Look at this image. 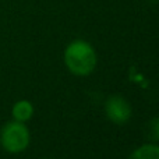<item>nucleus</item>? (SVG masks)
Segmentation results:
<instances>
[{
	"mask_svg": "<svg viewBox=\"0 0 159 159\" xmlns=\"http://www.w3.org/2000/svg\"><path fill=\"white\" fill-rule=\"evenodd\" d=\"M64 63L75 75H88L96 67V53L88 42L77 39L64 50Z\"/></svg>",
	"mask_w": 159,
	"mask_h": 159,
	"instance_id": "nucleus-1",
	"label": "nucleus"
},
{
	"mask_svg": "<svg viewBox=\"0 0 159 159\" xmlns=\"http://www.w3.org/2000/svg\"><path fill=\"white\" fill-rule=\"evenodd\" d=\"M31 134L25 123L21 121H8L0 130V144L8 154H21L28 148Z\"/></svg>",
	"mask_w": 159,
	"mask_h": 159,
	"instance_id": "nucleus-2",
	"label": "nucleus"
},
{
	"mask_svg": "<svg viewBox=\"0 0 159 159\" xmlns=\"http://www.w3.org/2000/svg\"><path fill=\"white\" fill-rule=\"evenodd\" d=\"M105 113L110 121L124 124L131 117V105L121 95H112L105 103Z\"/></svg>",
	"mask_w": 159,
	"mask_h": 159,
	"instance_id": "nucleus-3",
	"label": "nucleus"
},
{
	"mask_svg": "<svg viewBox=\"0 0 159 159\" xmlns=\"http://www.w3.org/2000/svg\"><path fill=\"white\" fill-rule=\"evenodd\" d=\"M11 115H13L14 120L25 123L34 116V105L27 99H21V101L16 102L11 109Z\"/></svg>",
	"mask_w": 159,
	"mask_h": 159,
	"instance_id": "nucleus-4",
	"label": "nucleus"
},
{
	"mask_svg": "<svg viewBox=\"0 0 159 159\" xmlns=\"http://www.w3.org/2000/svg\"><path fill=\"white\" fill-rule=\"evenodd\" d=\"M129 159H159L158 144H144L131 152Z\"/></svg>",
	"mask_w": 159,
	"mask_h": 159,
	"instance_id": "nucleus-5",
	"label": "nucleus"
},
{
	"mask_svg": "<svg viewBox=\"0 0 159 159\" xmlns=\"http://www.w3.org/2000/svg\"><path fill=\"white\" fill-rule=\"evenodd\" d=\"M147 135L151 141L159 143V117H154L152 120H149L147 126Z\"/></svg>",
	"mask_w": 159,
	"mask_h": 159,
	"instance_id": "nucleus-6",
	"label": "nucleus"
},
{
	"mask_svg": "<svg viewBox=\"0 0 159 159\" xmlns=\"http://www.w3.org/2000/svg\"><path fill=\"white\" fill-rule=\"evenodd\" d=\"M148 2H158V0H148Z\"/></svg>",
	"mask_w": 159,
	"mask_h": 159,
	"instance_id": "nucleus-7",
	"label": "nucleus"
}]
</instances>
